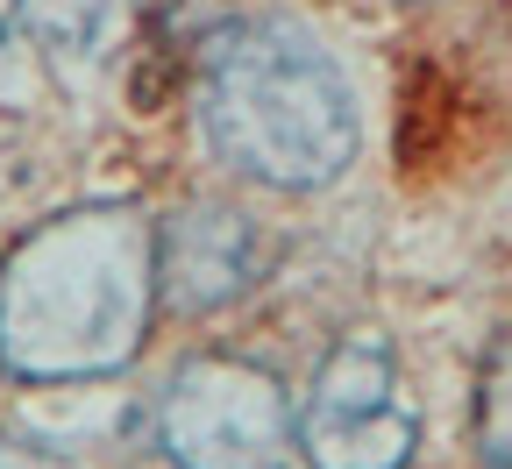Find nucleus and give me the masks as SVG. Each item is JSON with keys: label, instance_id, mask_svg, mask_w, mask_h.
I'll use <instances>...</instances> for the list:
<instances>
[{"label": "nucleus", "instance_id": "nucleus-5", "mask_svg": "<svg viewBox=\"0 0 512 469\" xmlns=\"http://www.w3.org/2000/svg\"><path fill=\"white\" fill-rule=\"evenodd\" d=\"M264 235H256L249 214H228V207H192L178 221L157 228V299L185 306V313H207V306H228L235 292L256 285L264 271Z\"/></svg>", "mask_w": 512, "mask_h": 469}, {"label": "nucleus", "instance_id": "nucleus-3", "mask_svg": "<svg viewBox=\"0 0 512 469\" xmlns=\"http://www.w3.org/2000/svg\"><path fill=\"white\" fill-rule=\"evenodd\" d=\"M157 448L178 469H285L292 406L271 370L242 356H192L164 384Z\"/></svg>", "mask_w": 512, "mask_h": 469}, {"label": "nucleus", "instance_id": "nucleus-4", "mask_svg": "<svg viewBox=\"0 0 512 469\" xmlns=\"http://www.w3.org/2000/svg\"><path fill=\"white\" fill-rule=\"evenodd\" d=\"M292 434L313 469H406L420 448V406L392 349L370 342V334H349L320 363Z\"/></svg>", "mask_w": 512, "mask_h": 469}, {"label": "nucleus", "instance_id": "nucleus-2", "mask_svg": "<svg viewBox=\"0 0 512 469\" xmlns=\"http://www.w3.org/2000/svg\"><path fill=\"white\" fill-rule=\"evenodd\" d=\"M200 121L242 178L278 192H313L356 157L349 79L292 22H235L207 43Z\"/></svg>", "mask_w": 512, "mask_h": 469}, {"label": "nucleus", "instance_id": "nucleus-1", "mask_svg": "<svg viewBox=\"0 0 512 469\" xmlns=\"http://www.w3.org/2000/svg\"><path fill=\"white\" fill-rule=\"evenodd\" d=\"M157 313V228L136 207H79L0 263V363L29 384H86L136 363Z\"/></svg>", "mask_w": 512, "mask_h": 469}, {"label": "nucleus", "instance_id": "nucleus-6", "mask_svg": "<svg viewBox=\"0 0 512 469\" xmlns=\"http://www.w3.org/2000/svg\"><path fill=\"white\" fill-rule=\"evenodd\" d=\"M15 36L50 64H100L128 36V0H15Z\"/></svg>", "mask_w": 512, "mask_h": 469}, {"label": "nucleus", "instance_id": "nucleus-7", "mask_svg": "<svg viewBox=\"0 0 512 469\" xmlns=\"http://www.w3.org/2000/svg\"><path fill=\"white\" fill-rule=\"evenodd\" d=\"M477 448L484 469H512V334L484 363V391H477Z\"/></svg>", "mask_w": 512, "mask_h": 469}]
</instances>
